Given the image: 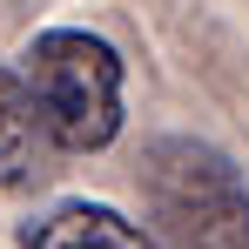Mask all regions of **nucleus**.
<instances>
[{"label":"nucleus","mask_w":249,"mask_h":249,"mask_svg":"<svg viewBox=\"0 0 249 249\" xmlns=\"http://www.w3.org/2000/svg\"><path fill=\"white\" fill-rule=\"evenodd\" d=\"M27 94L54 148H108L122 135V54L88 27H47L27 41Z\"/></svg>","instance_id":"2"},{"label":"nucleus","mask_w":249,"mask_h":249,"mask_svg":"<svg viewBox=\"0 0 249 249\" xmlns=\"http://www.w3.org/2000/svg\"><path fill=\"white\" fill-rule=\"evenodd\" d=\"M20 249H162V243L108 202H68L54 215H41V222H27Z\"/></svg>","instance_id":"3"},{"label":"nucleus","mask_w":249,"mask_h":249,"mask_svg":"<svg viewBox=\"0 0 249 249\" xmlns=\"http://www.w3.org/2000/svg\"><path fill=\"white\" fill-rule=\"evenodd\" d=\"M41 135H47V128H41V108H34L27 81H20L14 68H0V189L20 182V175L34 168Z\"/></svg>","instance_id":"4"},{"label":"nucleus","mask_w":249,"mask_h":249,"mask_svg":"<svg viewBox=\"0 0 249 249\" xmlns=\"http://www.w3.org/2000/svg\"><path fill=\"white\" fill-rule=\"evenodd\" d=\"M148 222L175 249H249V182L222 148L196 135H162L142 155Z\"/></svg>","instance_id":"1"}]
</instances>
